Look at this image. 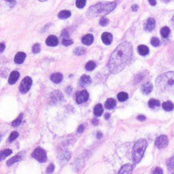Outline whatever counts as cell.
<instances>
[{"label":"cell","instance_id":"obj_13","mask_svg":"<svg viewBox=\"0 0 174 174\" xmlns=\"http://www.w3.org/2000/svg\"><path fill=\"white\" fill-rule=\"evenodd\" d=\"M19 77H20V73H19V72L13 71L10 75V78H9L8 80L9 84H11V85L15 84L17 81V80H18Z\"/></svg>","mask_w":174,"mask_h":174},{"label":"cell","instance_id":"obj_48","mask_svg":"<svg viewBox=\"0 0 174 174\" xmlns=\"http://www.w3.org/2000/svg\"><path fill=\"white\" fill-rule=\"evenodd\" d=\"M92 124H93V125H94V126H96V125L98 124V121H97V119H96V118L93 119V120H92Z\"/></svg>","mask_w":174,"mask_h":174},{"label":"cell","instance_id":"obj_9","mask_svg":"<svg viewBox=\"0 0 174 174\" xmlns=\"http://www.w3.org/2000/svg\"><path fill=\"white\" fill-rule=\"evenodd\" d=\"M156 22L155 20L152 17H149L145 22V26H144V29L147 32H152L153 30L155 29Z\"/></svg>","mask_w":174,"mask_h":174},{"label":"cell","instance_id":"obj_1","mask_svg":"<svg viewBox=\"0 0 174 174\" xmlns=\"http://www.w3.org/2000/svg\"><path fill=\"white\" fill-rule=\"evenodd\" d=\"M133 54V47L130 42L126 41L116 47L110 56L108 64L109 71L112 73L121 72L129 64Z\"/></svg>","mask_w":174,"mask_h":174},{"label":"cell","instance_id":"obj_31","mask_svg":"<svg viewBox=\"0 0 174 174\" xmlns=\"http://www.w3.org/2000/svg\"><path fill=\"white\" fill-rule=\"evenodd\" d=\"M96 68V64L94 61H89L87 63V64L86 65V69L89 71H91L95 69Z\"/></svg>","mask_w":174,"mask_h":174},{"label":"cell","instance_id":"obj_21","mask_svg":"<svg viewBox=\"0 0 174 174\" xmlns=\"http://www.w3.org/2000/svg\"><path fill=\"white\" fill-rule=\"evenodd\" d=\"M116 105V102L115 100L112 98H110L106 101V102L105 104V108L108 109V110H112L115 107Z\"/></svg>","mask_w":174,"mask_h":174},{"label":"cell","instance_id":"obj_29","mask_svg":"<svg viewBox=\"0 0 174 174\" xmlns=\"http://www.w3.org/2000/svg\"><path fill=\"white\" fill-rule=\"evenodd\" d=\"M12 154V150L11 149H5V150H2L0 153V160H3L5 157H8V156L10 155V154Z\"/></svg>","mask_w":174,"mask_h":174},{"label":"cell","instance_id":"obj_39","mask_svg":"<svg viewBox=\"0 0 174 174\" xmlns=\"http://www.w3.org/2000/svg\"><path fill=\"white\" fill-rule=\"evenodd\" d=\"M73 41H72L71 39L68 38V39H63V44L66 47H68V46H70L71 44H73Z\"/></svg>","mask_w":174,"mask_h":174},{"label":"cell","instance_id":"obj_7","mask_svg":"<svg viewBox=\"0 0 174 174\" xmlns=\"http://www.w3.org/2000/svg\"><path fill=\"white\" fill-rule=\"evenodd\" d=\"M154 145L158 149H163L166 147L168 145V136L166 135H161V136H158Z\"/></svg>","mask_w":174,"mask_h":174},{"label":"cell","instance_id":"obj_22","mask_svg":"<svg viewBox=\"0 0 174 174\" xmlns=\"http://www.w3.org/2000/svg\"><path fill=\"white\" fill-rule=\"evenodd\" d=\"M167 166H168V170L171 174H174V154L168 159V162H167Z\"/></svg>","mask_w":174,"mask_h":174},{"label":"cell","instance_id":"obj_49","mask_svg":"<svg viewBox=\"0 0 174 174\" xmlns=\"http://www.w3.org/2000/svg\"><path fill=\"white\" fill-rule=\"evenodd\" d=\"M170 23H171V26H172V28H173V30H174V15H173V17H172V19H171V20H170Z\"/></svg>","mask_w":174,"mask_h":174},{"label":"cell","instance_id":"obj_33","mask_svg":"<svg viewBox=\"0 0 174 174\" xmlns=\"http://www.w3.org/2000/svg\"><path fill=\"white\" fill-rule=\"evenodd\" d=\"M151 44H152L154 47H157L160 45V41L157 37H152L151 38Z\"/></svg>","mask_w":174,"mask_h":174},{"label":"cell","instance_id":"obj_18","mask_svg":"<svg viewBox=\"0 0 174 174\" xmlns=\"http://www.w3.org/2000/svg\"><path fill=\"white\" fill-rule=\"evenodd\" d=\"M137 50H138L139 54L142 56H147L149 53L148 47L146 45H139L138 47Z\"/></svg>","mask_w":174,"mask_h":174},{"label":"cell","instance_id":"obj_27","mask_svg":"<svg viewBox=\"0 0 174 174\" xmlns=\"http://www.w3.org/2000/svg\"><path fill=\"white\" fill-rule=\"evenodd\" d=\"M21 158H22V157H21V154H17V155L14 156L13 157L10 158V159L9 160L8 162H7V165H8V166H10L11 165L14 164V163H17V162L20 161V160H21Z\"/></svg>","mask_w":174,"mask_h":174},{"label":"cell","instance_id":"obj_46","mask_svg":"<svg viewBox=\"0 0 174 174\" xmlns=\"http://www.w3.org/2000/svg\"><path fill=\"white\" fill-rule=\"evenodd\" d=\"M5 48V45L4 44H2V43L0 44V52H2L3 51H4Z\"/></svg>","mask_w":174,"mask_h":174},{"label":"cell","instance_id":"obj_19","mask_svg":"<svg viewBox=\"0 0 174 174\" xmlns=\"http://www.w3.org/2000/svg\"><path fill=\"white\" fill-rule=\"evenodd\" d=\"M94 41V36L92 34L85 35L82 38V42L85 45H90Z\"/></svg>","mask_w":174,"mask_h":174},{"label":"cell","instance_id":"obj_17","mask_svg":"<svg viewBox=\"0 0 174 174\" xmlns=\"http://www.w3.org/2000/svg\"><path fill=\"white\" fill-rule=\"evenodd\" d=\"M91 79L89 75H83L80 78V85L82 86V87H85V86L89 85V84H91Z\"/></svg>","mask_w":174,"mask_h":174},{"label":"cell","instance_id":"obj_36","mask_svg":"<svg viewBox=\"0 0 174 174\" xmlns=\"http://www.w3.org/2000/svg\"><path fill=\"white\" fill-rule=\"evenodd\" d=\"M18 136H19V134H18V133L17 132V131H13V132L11 133L10 136H9L8 142H12L13 141H14V140H15V139H16Z\"/></svg>","mask_w":174,"mask_h":174},{"label":"cell","instance_id":"obj_8","mask_svg":"<svg viewBox=\"0 0 174 174\" xmlns=\"http://www.w3.org/2000/svg\"><path fill=\"white\" fill-rule=\"evenodd\" d=\"M89 94L88 93L87 91L83 90L77 92L75 94V100H76V102L78 104H81L84 102H86L89 99Z\"/></svg>","mask_w":174,"mask_h":174},{"label":"cell","instance_id":"obj_53","mask_svg":"<svg viewBox=\"0 0 174 174\" xmlns=\"http://www.w3.org/2000/svg\"><path fill=\"white\" fill-rule=\"evenodd\" d=\"M38 1H40V2H45V1H47V0H38Z\"/></svg>","mask_w":174,"mask_h":174},{"label":"cell","instance_id":"obj_25","mask_svg":"<svg viewBox=\"0 0 174 174\" xmlns=\"http://www.w3.org/2000/svg\"><path fill=\"white\" fill-rule=\"evenodd\" d=\"M103 113V108L102 105L101 104H98L96 105L95 107H94V115L96 116V117H99L102 115Z\"/></svg>","mask_w":174,"mask_h":174},{"label":"cell","instance_id":"obj_45","mask_svg":"<svg viewBox=\"0 0 174 174\" xmlns=\"http://www.w3.org/2000/svg\"><path fill=\"white\" fill-rule=\"evenodd\" d=\"M148 2L149 4H150V5H152V6H155L156 4H157L156 0H148Z\"/></svg>","mask_w":174,"mask_h":174},{"label":"cell","instance_id":"obj_4","mask_svg":"<svg viewBox=\"0 0 174 174\" xmlns=\"http://www.w3.org/2000/svg\"><path fill=\"white\" fill-rule=\"evenodd\" d=\"M147 147V142L144 139L137 140L133 146V160L134 163H138L142 160Z\"/></svg>","mask_w":174,"mask_h":174},{"label":"cell","instance_id":"obj_42","mask_svg":"<svg viewBox=\"0 0 174 174\" xmlns=\"http://www.w3.org/2000/svg\"><path fill=\"white\" fill-rule=\"evenodd\" d=\"M54 166L53 164H51L49 166L48 168H47V173H52V172L54 171Z\"/></svg>","mask_w":174,"mask_h":174},{"label":"cell","instance_id":"obj_43","mask_svg":"<svg viewBox=\"0 0 174 174\" xmlns=\"http://www.w3.org/2000/svg\"><path fill=\"white\" fill-rule=\"evenodd\" d=\"M137 119H138V120L140 121H145L146 120V117L145 115H138V117H137Z\"/></svg>","mask_w":174,"mask_h":174},{"label":"cell","instance_id":"obj_10","mask_svg":"<svg viewBox=\"0 0 174 174\" xmlns=\"http://www.w3.org/2000/svg\"><path fill=\"white\" fill-rule=\"evenodd\" d=\"M152 89H153V85H152L150 82H147V83L144 84L141 88L142 92L144 94H146V95H147L149 93H151Z\"/></svg>","mask_w":174,"mask_h":174},{"label":"cell","instance_id":"obj_34","mask_svg":"<svg viewBox=\"0 0 174 174\" xmlns=\"http://www.w3.org/2000/svg\"><path fill=\"white\" fill-rule=\"evenodd\" d=\"M22 119H23V114H20V115L17 117V118L15 119V120L12 123V126H15V127L18 126L19 125L21 124V122H22Z\"/></svg>","mask_w":174,"mask_h":174},{"label":"cell","instance_id":"obj_32","mask_svg":"<svg viewBox=\"0 0 174 174\" xmlns=\"http://www.w3.org/2000/svg\"><path fill=\"white\" fill-rule=\"evenodd\" d=\"M86 52V50L83 47H77V48H75L74 51H73V52H74V54L75 55H82V54H84Z\"/></svg>","mask_w":174,"mask_h":174},{"label":"cell","instance_id":"obj_6","mask_svg":"<svg viewBox=\"0 0 174 174\" xmlns=\"http://www.w3.org/2000/svg\"><path fill=\"white\" fill-rule=\"evenodd\" d=\"M31 85H32V79L29 76L26 77L23 79L20 83V87H19L20 91L22 94H26L31 89Z\"/></svg>","mask_w":174,"mask_h":174},{"label":"cell","instance_id":"obj_2","mask_svg":"<svg viewBox=\"0 0 174 174\" xmlns=\"http://www.w3.org/2000/svg\"><path fill=\"white\" fill-rule=\"evenodd\" d=\"M157 89L163 93L174 92V71H169L160 75L156 78Z\"/></svg>","mask_w":174,"mask_h":174},{"label":"cell","instance_id":"obj_3","mask_svg":"<svg viewBox=\"0 0 174 174\" xmlns=\"http://www.w3.org/2000/svg\"><path fill=\"white\" fill-rule=\"evenodd\" d=\"M117 6L116 2H104L91 6L87 11V16L89 17H96L105 16L108 15Z\"/></svg>","mask_w":174,"mask_h":174},{"label":"cell","instance_id":"obj_52","mask_svg":"<svg viewBox=\"0 0 174 174\" xmlns=\"http://www.w3.org/2000/svg\"><path fill=\"white\" fill-rule=\"evenodd\" d=\"M161 1L164 3H169L170 2L172 1V0H161Z\"/></svg>","mask_w":174,"mask_h":174},{"label":"cell","instance_id":"obj_20","mask_svg":"<svg viewBox=\"0 0 174 174\" xmlns=\"http://www.w3.org/2000/svg\"><path fill=\"white\" fill-rule=\"evenodd\" d=\"M162 106H163V110H166V111H167V112L172 111V110H173L174 109L173 103L170 101L165 102L163 103Z\"/></svg>","mask_w":174,"mask_h":174},{"label":"cell","instance_id":"obj_41","mask_svg":"<svg viewBox=\"0 0 174 174\" xmlns=\"http://www.w3.org/2000/svg\"><path fill=\"white\" fill-rule=\"evenodd\" d=\"M153 174H163V170L161 168L157 167V168H155V169L154 170Z\"/></svg>","mask_w":174,"mask_h":174},{"label":"cell","instance_id":"obj_47","mask_svg":"<svg viewBox=\"0 0 174 174\" xmlns=\"http://www.w3.org/2000/svg\"><path fill=\"white\" fill-rule=\"evenodd\" d=\"M131 8H132V10H133V11L136 12L137 10L139 9V6H138V5H133V6L131 7Z\"/></svg>","mask_w":174,"mask_h":174},{"label":"cell","instance_id":"obj_54","mask_svg":"<svg viewBox=\"0 0 174 174\" xmlns=\"http://www.w3.org/2000/svg\"><path fill=\"white\" fill-rule=\"evenodd\" d=\"M7 1H8V2H11V1H13V0H7Z\"/></svg>","mask_w":174,"mask_h":174},{"label":"cell","instance_id":"obj_26","mask_svg":"<svg viewBox=\"0 0 174 174\" xmlns=\"http://www.w3.org/2000/svg\"><path fill=\"white\" fill-rule=\"evenodd\" d=\"M71 15V11H69V10H63V11L60 12V13H58L57 17H59L60 19H67L68 18V17H70Z\"/></svg>","mask_w":174,"mask_h":174},{"label":"cell","instance_id":"obj_12","mask_svg":"<svg viewBox=\"0 0 174 174\" xmlns=\"http://www.w3.org/2000/svg\"><path fill=\"white\" fill-rule=\"evenodd\" d=\"M133 170V166L131 164H126L122 166L119 170L118 174H131Z\"/></svg>","mask_w":174,"mask_h":174},{"label":"cell","instance_id":"obj_37","mask_svg":"<svg viewBox=\"0 0 174 174\" xmlns=\"http://www.w3.org/2000/svg\"><path fill=\"white\" fill-rule=\"evenodd\" d=\"M32 51L34 54H37L39 53L40 51H41V46H40L39 44H36L33 46Z\"/></svg>","mask_w":174,"mask_h":174},{"label":"cell","instance_id":"obj_24","mask_svg":"<svg viewBox=\"0 0 174 174\" xmlns=\"http://www.w3.org/2000/svg\"><path fill=\"white\" fill-rule=\"evenodd\" d=\"M160 34L162 36V37L164 38H168V36H170V29L169 27L168 26H164L160 29Z\"/></svg>","mask_w":174,"mask_h":174},{"label":"cell","instance_id":"obj_38","mask_svg":"<svg viewBox=\"0 0 174 174\" xmlns=\"http://www.w3.org/2000/svg\"><path fill=\"white\" fill-rule=\"evenodd\" d=\"M108 23H109V20L108 19H107L106 17H102L101 19H100L99 24L102 26H107L108 25Z\"/></svg>","mask_w":174,"mask_h":174},{"label":"cell","instance_id":"obj_51","mask_svg":"<svg viewBox=\"0 0 174 174\" xmlns=\"http://www.w3.org/2000/svg\"><path fill=\"white\" fill-rule=\"evenodd\" d=\"M96 137H97L98 139H101L102 137V133L101 132H98L97 133V136H96Z\"/></svg>","mask_w":174,"mask_h":174},{"label":"cell","instance_id":"obj_44","mask_svg":"<svg viewBox=\"0 0 174 174\" xmlns=\"http://www.w3.org/2000/svg\"><path fill=\"white\" fill-rule=\"evenodd\" d=\"M84 125H81V126H79L78 129V133H82L84 131Z\"/></svg>","mask_w":174,"mask_h":174},{"label":"cell","instance_id":"obj_5","mask_svg":"<svg viewBox=\"0 0 174 174\" xmlns=\"http://www.w3.org/2000/svg\"><path fill=\"white\" fill-rule=\"evenodd\" d=\"M32 157L36 160L39 162V163H44L47 161V153L44 151V149L40 147H38L33 151L32 153Z\"/></svg>","mask_w":174,"mask_h":174},{"label":"cell","instance_id":"obj_14","mask_svg":"<svg viewBox=\"0 0 174 174\" xmlns=\"http://www.w3.org/2000/svg\"><path fill=\"white\" fill-rule=\"evenodd\" d=\"M46 44L49 47H55L58 44V38L55 36H50L46 40Z\"/></svg>","mask_w":174,"mask_h":174},{"label":"cell","instance_id":"obj_40","mask_svg":"<svg viewBox=\"0 0 174 174\" xmlns=\"http://www.w3.org/2000/svg\"><path fill=\"white\" fill-rule=\"evenodd\" d=\"M62 37L63 39H68L69 38V33H68L67 30H64L62 33Z\"/></svg>","mask_w":174,"mask_h":174},{"label":"cell","instance_id":"obj_50","mask_svg":"<svg viewBox=\"0 0 174 174\" xmlns=\"http://www.w3.org/2000/svg\"><path fill=\"white\" fill-rule=\"evenodd\" d=\"M105 119H106V120H108V119L110 118V113H106L105 115Z\"/></svg>","mask_w":174,"mask_h":174},{"label":"cell","instance_id":"obj_16","mask_svg":"<svg viewBox=\"0 0 174 174\" xmlns=\"http://www.w3.org/2000/svg\"><path fill=\"white\" fill-rule=\"evenodd\" d=\"M26 57V54L23 52H17V54L15 57V62L17 64H22L25 61V59Z\"/></svg>","mask_w":174,"mask_h":174},{"label":"cell","instance_id":"obj_15","mask_svg":"<svg viewBox=\"0 0 174 174\" xmlns=\"http://www.w3.org/2000/svg\"><path fill=\"white\" fill-rule=\"evenodd\" d=\"M50 79L54 84H59L63 81V74H61V73H55L51 75Z\"/></svg>","mask_w":174,"mask_h":174},{"label":"cell","instance_id":"obj_30","mask_svg":"<svg viewBox=\"0 0 174 174\" xmlns=\"http://www.w3.org/2000/svg\"><path fill=\"white\" fill-rule=\"evenodd\" d=\"M129 99V94L126 92H120L118 94V99L120 102H125Z\"/></svg>","mask_w":174,"mask_h":174},{"label":"cell","instance_id":"obj_23","mask_svg":"<svg viewBox=\"0 0 174 174\" xmlns=\"http://www.w3.org/2000/svg\"><path fill=\"white\" fill-rule=\"evenodd\" d=\"M148 106L149 108L154 109L160 106V102L159 100L155 99H151L148 102Z\"/></svg>","mask_w":174,"mask_h":174},{"label":"cell","instance_id":"obj_28","mask_svg":"<svg viewBox=\"0 0 174 174\" xmlns=\"http://www.w3.org/2000/svg\"><path fill=\"white\" fill-rule=\"evenodd\" d=\"M52 99L53 100V101H56V102L63 99V95L62 94H61V92H60V91H54V92L52 93Z\"/></svg>","mask_w":174,"mask_h":174},{"label":"cell","instance_id":"obj_35","mask_svg":"<svg viewBox=\"0 0 174 174\" xmlns=\"http://www.w3.org/2000/svg\"><path fill=\"white\" fill-rule=\"evenodd\" d=\"M86 3H87V0H76L75 1V5H76L77 8L80 9L84 8L86 5Z\"/></svg>","mask_w":174,"mask_h":174},{"label":"cell","instance_id":"obj_11","mask_svg":"<svg viewBox=\"0 0 174 174\" xmlns=\"http://www.w3.org/2000/svg\"><path fill=\"white\" fill-rule=\"evenodd\" d=\"M102 40L106 45H110L112 41V35L110 33L105 32L102 35Z\"/></svg>","mask_w":174,"mask_h":174}]
</instances>
